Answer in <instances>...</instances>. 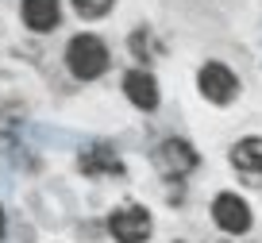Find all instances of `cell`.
<instances>
[{"instance_id": "2", "label": "cell", "mask_w": 262, "mask_h": 243, "mask_svg": "<svg viewBox=\"0 0 262 243\" xmlns=\"http://www.w3.org/2000/svg\"><path fill=\"white\" fill-rule=\"evenodd\" d=\"M196 151H193V143H185V139H162L158 143V151H155V166H158V174L162 178H170V181H181V178H189V174L196 170Z\"/></svg>"}, {"instance_id": "11", "label": "cell", "mask_w": 262, "mask_h": 243, "mask_svg": "<svg viewBox=\"0 0 262 243\" xmlns=\"http://www.w3.org/2000/svg\"><path fill=\"white\" fill-rule=\"evenodd\" d=\"M0 239H4V209H0Z\"/></svg>"}, {"instance_id": "10", "label": "cell", "mask_w": 262, "mask_h": 243, "mask_svg": "<svg viewBox=\"0 0 262 243\" xmlns=\"http://www.w3.org/2000/svg\"><path fill=\"white\" fill-rule=\"evenodd\" d=\"M112 4H116V0H74V12L81 19H100V16L112 12Z\"/></svg>"}, {"instance_id": "6", "label": "cell", "mask_w": 262, "mask_h": 243, "mask_svg": "<svg viewBox=\"0 0 262 243\" xmlns=\"http://www.w3.org/2000/svg\"><path fill=\"white\" fill-rule=\"evenodd\" d=\"M231 166L247 186H262V135H247L231 147Z\"/></svg>"}, {"instance_id": "3", "label": "cell", "mask_w": 262, "mask_h": 243, "mask_svg": "<svg viewBox=\"0 0 262 243\" xmlns=\"http://www.w3.org/2000/svg\"><path fill=\"white\" fill-rule=\"evenodd\" d=\"M196 89H201L205 100H212V105H231L235 93H239V77L224 62H205L196 70Z\"/></svg>"}, {"instance_id": "8", "label": "cell", "mask_w": 262, "mask_h": 243, "mask_svg": "<svg viewBox=\"0 0 262 243\" xmlns=\"http://www.w3.org/2000/svg\"><path fill=\"white\" fill-rule=\"evenodd\" d=\"M123 93H127V100L135 108H143V112H155L158 108V81L150 70H127L123 73Z\"/></svg>"}, {"instance_id": "7", "label": "cell", "mask_w": 262, "mask_h": 243, "mask_svg": "<svg viewBox=\"0 0 262 243\" xmlns=\"http://www.w3.org/2000/svg\"><path fill=\"white\" fill-rule=\"evenodd\" d=\"M77 170L85 178H123V162L108 143H97V147L77 154Z\"/></svg>"}, {"instance_id": "4", "label": "cell", "mask_w": 262, "mask_h": 243, "mask_svg": "<svg viewBox=\"0 0 262 243\" xmlns=\"http://www.w3.org/2000/svg\"><path fill=\"white\" fill-rule=\"evenodd\" d=\"M108 232L116 243H147L150 235V212L143 205H123L108 216Z\"/></svg>"}, {"instance_id": "1", "label": "cell", "mask_w": 262, "mask_h": 243, "mask_svg": "<svg viewBox=\"0 0 262 243\" xmlns=\"http://www.w3.org/2000/svg\"><path fill=\"white\" fill-rule=\"evenodd\" d=\"M108 62H112V54H108L104 39H97V35L81 31L70 39V47H66V66H70V73H74L77 81H97L100 73L108 70Z\"/></svg>"}, {"instance_id": "5", "label": "cell", "mask_w": 262, "mask_h": 243, "mask_svg": "<svg viewBox=\"0 0 262 243\" xmlns=\"http://www.w3.org/2000/svg\"><path fill=\"white\" fill-rule=\"evenodd\" d=\"M212 220H216V228H220V232L243 235V232H251V205H247L239 193H216V201H212Z\"/></svg>"}, {"instance_id": "9", "label": "cell", "mask_w": 262, "mask_h": 243, "mask_svg": "<svg viewBox=\"0 0 262 243\" xmlns=\"http://www.w3.org/2000/svg\"><path fill=\"white\" fill-rule=\"evenodd\" d=\"M24 24L31 27L35 35H47L58 27V19H62V0H24Z\"/></svg>"}]
</instances>
